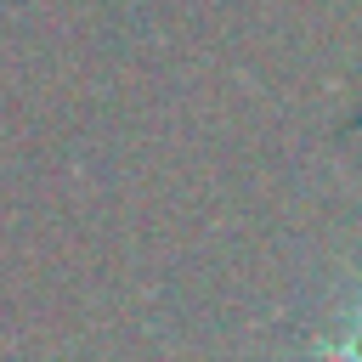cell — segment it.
<instances>
[{"label": "cell", "instance_id": "obj_1", "mask_svg": "<svg viewBox=\"0 0 362 362\" xmlns=\"http://www.w3.org/2000/svg\"><path fill=\"white\" fill-rule=\"evenodd\" d=\"M328 356H334V362H362V317L351 322V334H345L339 345H328Z\"/></svg>", "mask_w": 362, "mask_h": 362}]
</instances>
